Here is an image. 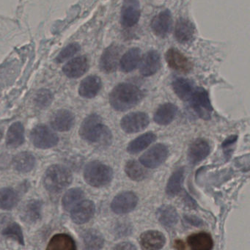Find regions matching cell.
<instances>
[{"label": "cell", "mask_w": 250, "mask_h": 250, "mask_svg": "<svg viewBox=\"0 0 250 250\" xmlns=\"http://www.w3.org/2000/svg\"><path fill=\"white\" fill-rule=\"evenodd\" d=\"M83 238L87 250H100L104 244L103 235L96 229H90L84 231Z\"/></svg>", "instance_id": "obj_34"}, {"label": "cell", "mask_w": 250, "mask_h": 250, "mask_svg": "<svg viewBox=\"0 0 250 250\" xmlns=\"http://www.w3.org/2000/svg\"><path fill=\"white\" fill-rule=\"evenodd\" d=\"M141 9L139 0H124L121 12V24L124 27H134L140 18Z\"/></svg>", "instance_id": "obj_10"}, {"label": "cell", "mask_w": 250, "mask_h": 250, "mask_svg": "<svg viewBox=\"0 0 250 250\" xmlns=\"http://www.w3.org/2000/svg\"><path fill=\"white\" fill-rule=\"evenodd\" d=\"M165 242V235L157 230L146 231L140 236V245L145 250H160Z\"/></svg>", "instance_id": "obj_20"}, {"label": "cell", "mask_w": 250, "mask_h": 250, "mask_svg": "<svg viewBox=\"0 0 250 250\" xmlns=\"http://www.w3.org/2000/svg\"><path fill=\"white\" fill-rule=\"evenodd\" d=\"M80 44L77 43H70L68 46H65L61 52H60L58 56L57 57L56 62L58 63H62L65 61H68L70 58H72L73 56L78 53L80 51Z\"/></svg>", "instance_id": "obj_37"}, {"label": "cell", "mask_w": 250, "mask_h": 250, "mask_svg": "<svg viewBox=\"0 0 250 250\" xmlns=\"http://www.w3.org/2000/svg\"><path fill=\"white\" fill-rule=\"evenodd\" d=\"M95 210L96 207L93 202L82 200L71 210V217L76 224L83 225L93 218Z\"/></svg>", "instance_id": "obj_14"}, {"label": "cell", "mask_w": 250, "mask_h": 250, "mask_svg": "<svg viewBox=\"0 0 250 250\" xmlns=\"http://www.w3.org/2000/svg\"><path fill=\"white\" fill-rule=\"evenodd\" d=\"M2 234L5 236L17 240L20 244L24 245V236H23L22 230H21L20 225H17V223H12L8 225L3 229Z\"/></svg>", "instance_id": "obj_38"}, {"label": "cell", "mask_w": 250, "mask_h": 250, "mask_svg": "<svg viewBox=\"0 0 250 250\" xmlns=\"http://www.w3.org/2000/svg\"><path fill=\"white\" fill-rule=\"evenodd\" d=\"M80 134L82 138L91 143L110 144L112 134L107 126L103 124V120L96 114L87 116L80 126Z\"/></svg>", "instance_id": "obj_2"}, {"label": "cell", "mask_w": 250, "mask_h": 250, "mask_svg": "<svg viewBox=\"0 0 250 250\" xmlns=\"http://www.w3.org/2000/svg\"><path fill=\"white\" fill-rule=\"evenodd\" d=\"M24 142V128L20 122L14 123L7 133L6 144L8 147L16 148Z\"/></svg>", "instance_id": "obj_27"}, {"label": "cell", "mask_w": 250, "mask_h": 250, "mask_svg": "<svg viewBox=\"0 0 250 250\" xmlns=\"http://www.w3.org/2000/svg\"><path fill=\"white\" fill-rule=\"evenodd\" d=\"M126 175L133 181H141L148 175V171L141 163L136 160H129L125 166Z\"/></svg>", "instance_id": "obj_33"}, {"label": "cell", "mask_w": 250, "mask_h": 250, "mask_svg": "<svg viewBox=\"0 0 250 250\" xmlns=\"http://www.w3.org/2000/svg\"><path fill=\"white\" fill-rule=\"evenodd\" d=\"M2 130L0 129V140L2 138Z\"/></svg>", "instance_id": "obj_41"}, {"label": "cell", "mask_w": 250, "mask_h": 250, "mask_svg": "<svg viewBox=\"0 0 250 250\" xmlns=\"http://www.w3.org/2000/svg\"><path fill=\"white\" fill-rule=\"evenodd\" d=\"M102 87V80L98 76H89L82 81L79 87V93L82 97L93 99L97 96Z\"/></svg>", "instance_id": "obj_21"}, {"label": "cell", "mask_w": 250, "mask_h": 250, "mask_svg": "<svg viewBox=\"0 0 250 250\" xmlns=\"http://www.w3.org/2000/svg\"><path fill=\"white\" fill-rule=\"evenodd\" d=\"M169 150L164 144H156L143 153L140 158V162L147 168L158 167L167 158Z\"/></svg>", "instance_id": "obj_7"}, {"label": "cell", "mask_w": 250, "mask_h": 250, "mask_svg": "<svg viewBox=\"0 0 250 250\" xmlns=\"http://www.w3.org/2000/svg\"><path fill=\"white\" fill-rule=\"evenodd\" d=\"M84 178L86 182L92 187H103L112 181L113 171L108 165L94 161L86 165Z\"/></svg>", "instance_id": "obj_4"}, {"label": "cell", "mask_w": 250, "mask_h": 250, "mask_svg": "<svg viewBox=\"0 0 250 250\" xmlns=\"http://www.w3.org/2000/svg\"><path fill=\"white\" fill-rule=\"evenodd\" d=\"M152 31L158 37L166 38L170 33L172 27V17L169 10H165L159 13L151 21Z\"/></svg>", "instance_id": "obj_13"}, {"label": "cell", "mask_w": 250, "mask_h": 250, "mask_svg": "<svg viewBox=\"0 0 250 250\" xmlns=\"http://www.w3.org/2000/svg\"><path fill=\"white\" fill-rule=\"evenodd\" d=\"M138 203V197L132 191H124L115 196L111 208L117 214H125L134 210Z\"/></svg>", "instance_id": "obj_12"}, {"label": "cell", "mask_w": 250, "mask_h": 250, "mask_svg": "<svg viewBox=\"0 0 250 250\" xmlns=\"http://www.w3.org/2000/svg\"><path fill=\"white\" fill-rule=\"evenodd\" d=\"M19 201L17 193L11 188L0 189V208L11 210L17 206Z\"/></svg>", "instance_id": "obj_36"}, {"label": "cell", "mask_w": 250, "mask_h": 250, "mask_svg": "<svg viewBox=\"0 0 250 250\" xmlns=\"http://www.w3.org/2000/svg\"><path fill=\"white\" fill-rule=\"evenodd\" d=\"M210 153V146L204 139L199 138L194 140L188 151V160L192 165H197L206 159Z\"/></svg>", "instance_id": "obj_17"}, {"label": "cell", "mask_w": 250, "mask_h": 250, "mask_svg": "<svg viewBox=\"0 0 250 250\" xmlns=\"http://www.w3.org/2000/svg\"><path fill=\"white\" fill-rule=\"evenodd\" d=\"M161 67V57L156 50L147 52L142 59L140 63V74L143 77H150L158 72Z\"/></svg>", "instance_id": "obj_16"}, {"label": "cell", "mask_w": 250, "mask_h": 250, "mask_svg": "<svg viewBox=\"0 0 250 250\" xmlns=\"http://www.w3.org/2000/svg\"><path fill=\"white\" fill-rule=\"evenodd\" d=\"M32 143L41 149H48L56 146L59 141L58 135L45 125L35 127L30 133Z\"/></svg>", "instance_id": "obj_6"}, {"label": "cell", "mask_w": 250, "mask_h": 250, "mask_svg": "<svg viewBox=\"0 0 250 250\" xmlns=\"http://www.w3.org/2000/svg\"><path fill=\"white\" fill-rule=\"evenodd\" d=\"M178 112V108L175 104L171 103L164 104L158 108L155 112V122L159 125H166L172 122L176 116Z\"/></svg>", "instance_id": "obj_23"}, {"label": "cell", "mask_w": 250, "mask_h": 250, "mask_svg": "<svg viewBox=\"0 0 250 250\" xmlns=\"http://www.w3.org/2000/svg\"><path fill=\"white\" fill-rule=\"evenodd\" d=\"M89 69V62L87 57L80 56L67 62L62 71L68 78L78 79L83 77Z\"/></svg>", "instance_id": "obj_15"}, {"label": "cell", "mask_w": 250, "mask_h": 250, "mask_svg": "<svg viewBox=\"0 0 250 250\" xmlns=\"http://www.w3.org/2000/svg\"><path fill=\"white\" fill-rule=\"evenodd\" d=\"M165 60L169 68L183 74H188L192 70L191 61L182 52L175 48H170L165 54Z\"/></svg>", "instance_id": "obj_11"}, {"label": "cell", "mask_w": 250, "mask_h": 250, "mask_svg": "<svg viewBox=\"0 0 250 250\" xmlns=\"http://www.w3.org/2000/svg\"><path fill=\"white\" fill-rule=\"evenodd\" d=\"M184 179V169L178 168L171 175L168 180L166 187V193L169 197H173L178 195L182 190Z\"/></svg>", "instance_id": "obj_31"}, {"label": "cell", "mask_w": 250, "mask_h": 250, "mask_svg": "<svg viewBox=\"0 0 250 250\" xmlns=\"http://www.w3.org/2000/svg\"><path fill=\"white\" fill-rule=\"evenodd\" d=\"M84 197V191L81 188H74L68 190L62 197L63 208L67 211H71L76 205L83 200Z\"/></svg>", "instance_id": "obj_35"}, {"label": "cell", "mask_w": 250, "mask_h": 250, "mask_svg": "<svg viewBox=\"0 0 250 250\" xmlns=\"http://www.w3.org/2000/svg\"><path fill=\"white\" fill-rule=\"evenodd\" d=\"M48 250H75V241L67 234H57L51 238L47 246Z\"/></svg>", "instance_id": "obj_26"}, {"label": "cell", "mask_w": 250, "mask_h": 250, "mask_svg": "<svg viewBox=\"0 0 250 250\" xmlns=\"http://www.w3.org/2000/svg\"><path fill=\"white\" fill-rule=\"evenodd\" d=\"M52 101V94L49 90L43 89V90H39L36 94V102L41 107L50 104Z\"/></svg>", "instance_id": "obj_39"}, {"label": "cell", "mask_w": 250, "mask_h": 250, "mask_svg": "<svg viewBox=\"0 0 250 250\" xmlns=\"http://www.w3.org/2000/svg\"><path fill=\"white\" fill-rule=\"evenodd\" d=\"M142 52L137 47L128 49L120 60L119 65L121 71L130 73L134 71L141 61Z\"/></svg>", "instance_id": "obj_22"}, {"label": "cell", "mask_w": 250, "mask_h": 250, "mask_svg": "<svg viewBox=\"0 0 250 250\" xmlns=\"http://www.w3.org/2000/svg\"><path fill=\"white\" fill-rule=\"evenodd\" d=\"M195 30V27L189 20L179 19L177 21L174 30L175 39L181 43H189L194 39Z\"/></svg>", "instance_id": "obj_19"}, {"label": "cell", "mask_w": 250, "mask_h": 250, "mask_svg": "<svg viewBox=\"0 0 250 250\" xmlns=\"http://www.w3.org/2000/svg\"><path fill=\"white\" fill-rule=\"evenodd\" d=\"M143 98L140 87L131 83H121L109 94V103L115 110L124 112L137 106Z\"/></svg>", "instance_id": "obj_1"}, {"label": "cell", "mask_w": 250, "mask_h": 250, "mask_svg": "<svg viewBox=\"0 0 250 250\" xmlns=\"http://www.w3.org/2000/svg\"><path fill=\"white\" fill-rule=\"evenodd\" d=\"M36 165V159L32 153L29 152H21L14 156L13 165L17 171L20 172H30Z\"/></svg>", "instance_id": "obj_29"}, {"label": "cell", "mask_w": 250, "mask_h": 250, "mask_svg": "<svg viewBox=\"0 0 250 250\" xmlns=\"http://www.w3.org/2000/svg\"><path fill=\"white\" fill-rule=\"evenodd\" d=\"M149 117L143 112H131L123 118L121 128L128 134L143 131L149 124Z\"/></svg>", "instance_id": "obj_8"}, {"label": "cell", "mask_w": 250, "mask_h": 250, "mask_svg": "<svg viewBox=\"0 0 250 250\" xmlns=\"http://www.w3.org/2000/svg\"><path fill=\"white\" fill-rule=\"evenodd\" d=\"M156 140V135L153 132H147L132 140L127 147V151L131 154H136L147 148Z\"/></svg>", "instance_id": "obj_30"}, {"label": "cell", "mask_w": 250, "mask_h": 250, "mask_svg": "<svg viewBox=\"0 0 250 250\" xmlns=\"http://www.w3.org/2000/svg\"><path fill=\"white\" fill-rule=\"evenodd\" d=\"M159 222L166 228H172L178 221V215L175 208L169 205H164L157 211Z\"/></svg>", "instance_id": "obj_32"}, {"label": "cell", "mask_w": 250, "mask_h": 250, "mask_svg": "<svg viewBox=\"0 0 250 250\" xmlns=\"http://www.w3.org/2000/svg\"><path fill=\"white\" fill-rule=\"evenodd\" d=\"M75 119L72 112L67 109L57 111L51 118V125L56 131H68L74 126Z\"/></svg>", "instance_id": "obj_18"}, {"label": "cell", "mask_w": 250, "mask_h": 250, "mask_svg": "<svg viewBox=\"0 0 250 250\" xmlns=\"http://www.w3.org/2000/svg\"><path fill=\"white\" fill-rule=\"evenodd\" d=\"M187 242L188 246L194 250H210L213 247L212 237L205 232L189 235L187 239Z\"/></svg>", "instance_id": "obj_25"}, {"label": "cell", "mask_w": 250, "mask_h": 250, "mask_svg": "<svg viewBox=\"0 0 250 250\" xmlns=\"http://www.w3.org/2000/svg\"><path fill=\"white\" fill-rule=\"evenodd\" d=\"M122 49L118 44L110 45L104 51L101 57L99 67L103 72L111 74L115 72L119 65Z\"/></svg>", "instance_id": "obj_9"}, {"label": "cell", "mask_w": 250, "mask_h": 250, "mask_svg": "<svg viewBox=\"0 0 250 250\" xmlns=\"http://www.w3.org/2000/svg\"><path fill=\"white\" fill-rule=\"evenodd\" d=\"M71 171L62 165H52L48 168L43 177V185L52 193L63 191L72 182Z\"/></svg>", "instance_id": "obj_3"}, {"label": "cell", "mask_w": 250, "mask_h": 250, "mask_svg": "<svg viewBox=\"0 0 250 250\" xmlns=\"http://www.w3.org/2000/svg\"><path fill=\"white\" fill-rule=\"evenodd\" d=\"M42 204L39 200H30L21 209V218L27 223L37 222L42 215Z\"/></svg>", "instance_id": "obj_24"}, {"label": "cell", "mask_w": 250, "mask_h": 250, "mask_svg": "<svg viewBox=\"0 0 250 250\" xmlns=\"http://www.w3.org/2000/svg\"><path fill=\"white\" fill-rule=\"evenodd\" d=\"M172 88L175 94L181 100L189 101L195 87L194 83L191 80L178 78L172 83Z\"/></svg>", "instance_id": "obj_28"}, {"label": "cell", "mask_w": 250, "mask_h": 250, "mask_svg": "<svg viewBox=\"0 0 250 250\" xmlns=\"http://www.w3.org/2000/svg\"><path fill=\"white\" fill-rule=\"evenodd\" d=\"M192 109L202 119L208 121L211 117L213 107L208 92L203 87L194 89L189 99Z\"/></svg>", "instance_id": "obj_5"}, {"label": "cell", "mask_w": 250, "mask_h": 250, "mask_svg": "<svg viewBox=\"0 0 250 250\" xmlns=\"http://www.w3.org/2000/svg\"><path fill=\"white\" fill-rule=\"evenodd\" d=\"M115 250H136L137 247L131 243L123 242L114 247Z\"/></svg>", "instance_id": "obj_40"}]
</instances>
